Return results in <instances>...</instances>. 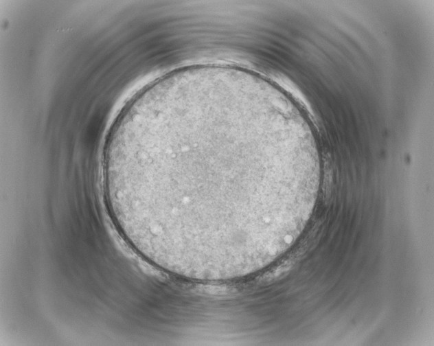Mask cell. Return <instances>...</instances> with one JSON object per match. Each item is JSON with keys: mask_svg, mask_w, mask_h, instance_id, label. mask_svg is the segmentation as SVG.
<instances>
[{"mask_svg": "<svg viewBox=\"0 0 434 346\" xmlns=\"http://www.w3.org/2000/svg\"><path fill=\"white\" fill-rule=\"evenodd\" d=\"M278 127L241 104H170L132 124L117 180L139 233L166 247L242 244L276 216L293 176Z\"/></svg>", "mask_w": 434, "mask_h": 346, "instance_id": "1", "label": "cell"}]
</instances>
